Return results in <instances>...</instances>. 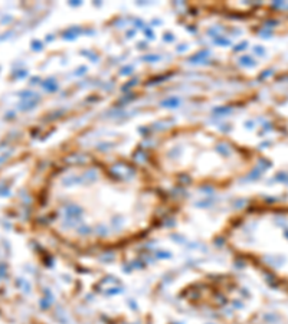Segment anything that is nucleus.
<instances>
[{"instance_id": "obj_1", "label": "nucleus", "mask_w": 288, "mask_h": 324, "mask_svg": "<svg viewBox=\"0 0 288 324\" xmlns=\"http://www.w3.org/2000/svg\"><path fill=\"white\" fill-rule=\"evenodd\" d=\"M179 202L149 167L126 159H66L39 196L38 222L79 254L127 248L160 229Z\"/></svg>"}, {"instance_id": "obj_2", "label": "nucleus", "mask_w": 288, "mask_h": 324, "mask_svg": "<svg viewBox=\"0 0 288 324\" xmlns=\"http://www.w3.org/2000/svg\"><path fill=\"white\" fill-rule=\"evenodd\" d=\"M149 167L163 183L225 189L249 170L236 144L211 130L177 129L150 151Z\"/></svg>"}, {"instance_id": "obj_3", "label": "nucleus", "mask_w": 288, "mask_h": 324, "mask_svg": "<svg viewBox=\"0 0 288 324\" xmlns=\"http://www.w3.org/2000/svg\"><path fill=\"white\" fill-rule=\"evenodd\" d=\"M218 238L238 258L288 282V210L252 205L226 219Z\"/></svg>"}]
</instances>
